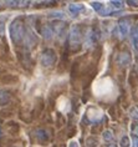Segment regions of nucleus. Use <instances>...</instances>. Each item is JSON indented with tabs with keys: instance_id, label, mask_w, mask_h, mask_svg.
Returning a JSON list of instances; mask_svg holds the SVG:
<instances>
[{
	"instance_id": "nucleus-1",
	"label": "nucleus",
	"mask_w": 138,
	"mask_h": 147,
	"mask_svg": "<svg viewBox=\"0 0 138 147\" xmlns=\"http://www.w3.org/2000/svg\"><path fill=\"white\" fill-rule=\"evenodd\" d=\"M9 32H10V36H11V40L14 41V44L20 45V44L23 42V40L25 39L26 30H25L21 19H16V20L13 21L11 25H10V28H9Z\"/></svg>"
},
{
	"instance_id": "nucleus-2",
	"label": "nucleus",
	"mask_w": 138,
	"mask_h": 147,
	"mask_svg": "<svg viewBox=\"0 0 138 147\" xmlns=\"http://www.w3.org/2000/svg\"><path fill=\"white\" fill-rule=\"evenodd\" d=\"M56 61V53L52 49H46L45 51H42L41 56H40V62L42 66L45 67H50L55 64Z\"/></svg>"
},
{
	"instance_id": "nucleus-3",
	"label": "nucleus",
	"mask_w": 138,
	"mask_h": 147,
	"mask_svg": "<svg viewBox=\"0 0 138 147\" xmlns=\"http://www.w3.org/2000/svg\"><path fill=\"white\" fill-rule=\"evenodd\" d=\"M70 44L72 47L78 46L81 44V29L78 25H74L70 31Z\"/></svg>"
},
{
	"instance_id": "nucleus-4",
	"label": "nucleus",
	"mask_w": 138,
	"mask_h": 147,
	"mask_svg": "<svg viewBox=\"0 0 138 147\" xmlns=\"http://www.w3.org/2000/svg\"><path fill=\"white\" fill-rule=\"evenodd\" d=\"M129 28H131V19L129 18H122L118 21V29H119V34L122 38H126L129 32Z\"/></svg>"
},
{
	"instance_id": "nucleus-5",
	"label": "nucleus",
	"mask_w": 138,
	"mask_h": 147,
	"mask_svg": "<svg viewBox=\"0 0 138 147\" xmlns=\"http://www.w3.org/2000/svg\"><path fill=\"white\" fill-rule=\"evenodd\" d=\"M131 41H132L133 50L138 54V25L132 30V34H131Z\"/></svg>"
},
{
	"instance_id": "nucleus-6",
	"label": "nucleus",
	"mask_w": 138,
	"mask_h": 147,
	"mask_svg": "<svg viewBox=\"0 0 138 147\" xmlns=\"http://www.w3.org/2000/svg\"><path fill=\"white\" fill-rule=\"evenodd\" d=\"M82 10H83V5L82 4H70L68 5V11H70L74 16L78 15Z\"/></svg>"
},
{
	"instance_id": "nucleus-7",
	"label": "nucleus",
	"mask_w": 138,
	"mask_h": 147,
	"mask_svg": "<svg viewBox=\"0 0 138 147\" xmlns=\"http://www.w3.org/2000/svg\"><path fill=\"white\" fill-rule=\"evenodd\" d=\"M41 34L42 36L45 39H51L52 38V35H54V29L51 26H49V25H45V26L42 28V30H41Z\"/></svg>"
},
{
	"instance_id": "nucleus-8",
	"label": "nucleus",
	"mask_w": 138,
	"mask_h": 147,
	"mask_svg": "<svg viewBox=\"0 0 138 147\" xmlns=\"http://www.w3.org/2000/svg\"><path fill=\"white\" fill-rule=\"evenodd\" d=\"M36 137H38V140H40V141H46L49 136L45 130H38L36 131Z\"/></svg>"
},
{
	"instance_id": "nucleus-9",
	"label": "nucleus",
	"mask_w": 138,
	"mask_h": 147,
	"mask_svg": "<svg viewBox=\"0 0 138 147\" xmlns=\"http://www.w3.org/2000/svg\"><path fill=\"white\" fill-rule=\"evenodd\" d=\"M91 6H92V8L95 9L96 11H98L100 14L102 13V9H103V4H102V3H98V1H93V3H91Z\"/></svg>"
},
{
	"instance_id": "nucleus-10",
	"label": "nucleus",
	"mask_w": 138,
	"mask_h": 147,
	"mask_svg": "<svg viewBox=\"0 0 138 147\" xmlns=\"http://www.w3.org/2000/svg\"><path fill=\"white\" fill-rule=\"evenodd\" d=\"M50 18H56V19H64L65 18V14L62 11H52L49 14Z\"/></svg>"
},
{
	"instance_id": "nucleus-11",
	"label": "nucleus",
	"mask_w": 138,
	"mask_h": 147,
	"mask_svg": "<svg viewBox=\"0 0 138 147\" xmlns=\"http://www.w3.org/2000/svg\"><path fill=\"white\" fill-rule=\"evenodd\" d=\"M121 146H122V147H128V146H129V138L127 137V136L121 140Z\"/></svg>"
},
{
	"instance_id": "nucleus-12",
	"label": "nucleus",
	"mask_w": 138,
	"mask_h": 147,
	"mask_svg": "<svg viewBox=\"0 0 138 147\" xmlns=\"http://www.w3.org/2000/svg\"><path fill=\"white\" fill-rule=\"evenodd\" d=\"M103 138L107 140V141L112 140V138H113V136H112V132H111V131H105V132H103Z\"/></svg>"
},
{
	"instance_id": "nucleus-13",
	"label": "nucleus",
	"mask_w": 138,
	"mask_h": 147,
	"mask_svg": "<svg viewBox=\"0 0 138 147\" xmlns=\"http://www.w3.org/2000/svg\"><path fill=\"white\" fill-rule=\"evenodd\" d=\"M111 4L115 6V8H117V9H121L122 6H123V3L122 1H111Z\"/></svg>"
},
{
	"instance_id": "nucleus-14",
	"label": "nucleus",
	"mask_w": 138,
	"mask_h": 147,
	"mask_svg": "<svg viewBox=\"0 0 138 147\" xmlns=\"http://www.w3.org/2000/svg\"><path fill=\"white\" fill-rule=\"evenodd\" d=\"M132 143H133V147H138V136L134 135L133 137H132Z\"/></svg>"
},
{
	"instance_id": "nucleus-15",
	"label": "nucleus",
	"mask_w": 138,
	"mask_h": 147,
	"mask_svg": "<svg viewBox=\"0 0 138 147\" xmlns=\"http://www.w3.org/2000/svg\"><path fill=\"white\" fill-rule=\"evenodd\" d=\"M131 116L133 117V119H136V120H138V111L136 109H133L132 111H131Z\"/></svg>"
},
{
	"instance_id": "nucleus-16",
	"label": "nucleus",
	"mask_w": 138,
	"mask_h": 147,
	"mask_svg": "<svg viewBox=\"0 0 138 147\" xmlns=\"http://www.w3.org/2000/svg\"><path fill=\"white\" fill-rule=\"evenodd\" d=\"M127 4H129L132 6H138V1H132V0H128V1H127Z\"/></svg>"
},
{
	"instance_id": "nucleus-17",
	"label": "nucleus",
	"mask_w": 138,
	"mask_h": 147,
	"mask_svg": "<svg viewBox=\"0 0 138 147\" xmlns=\"http://www.w3.org/2000/svg\"><path fill=\"white\" fill-rule=\"evenodd\" d=\"M3 34H4V25L0 23V35H3Z\"/></svg>"
},
{
	"instance_id": "nucleus-18",
	"label": "nucleus",
	"mask_w": 138,
	"mask_h": 147,
	"mask_svg": "<svg viewBox=\"0 0 138 147\" xmlns=\"http://www.w3.org/2000/svg\"><path fill=\"white\" fill-rule=\"evenodd\" d=\"M133 131H134V134H136V135H138V125H136V126H134Z\"/></svg>"
},
{
	"instance_id": "nucleus-19",
	"label": "nucleus",
	"mask_w": 138,
	"mask_h": 147,
	"mask_svg": "<svg viewBox=\"0 0 138 147\" xmlns=\"http://www.w3.org/2000/svg\"><path fill=\"white\" fill-rule=\"evenodd\" d=\"M70 147H77V143H76V142H71Z\"/></svg>"
},
{
	"instance_id": "nucleus-20",
	"label": "nucleus",
	"mask_w": 138,
	"mask_h": 147,
	"mask_svg": "<svg viewBox=\"0 0 138 147\" xmlns=\"http://www.w3.org/2000/svg\"><path fill=\"white\" fill-rule=\"evenodd\" d=\"M110 147H117V146H116V145H111Z\"/></svg>"
}]
</instances>
